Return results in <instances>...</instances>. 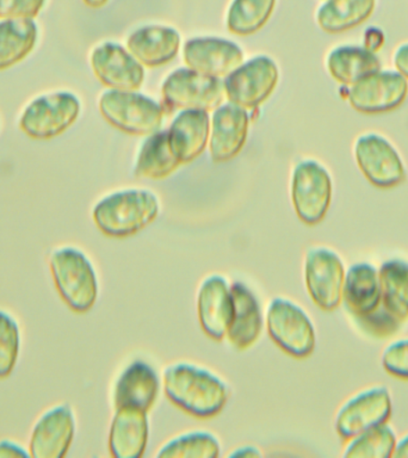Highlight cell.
Masks as SVG:
<instances>
[{"mask_svg": "<svg viewBox=\"0 0 408 458\" xmlns=\"http://www.w3.org/2000/svg\"><path fill=\"white\" fill-rule=\"evenodd\" d=\"M163 386L172 403L199 419L217 417L231 395L224 378L190 361L167 365L163 371Z\"/></svg>", "mask_w": 408, "mask_h": 458, "instance_id": "cell-1", "label": "cell"}, {"mask_svg": "<svg viewBox=\"0 0 408 458\" xmlns=\"http://www.w3.org/2000/svg\"><path fill=\"white\" fill-rule=\"evenodd\" d=\"M159 210V199L149 190L129 189L99 200L93 209V220L104 234L127 238L152 224Z\"/></svg>", "mask_w": 408, "mask_h": 458, "instance_id": "cell-2", "label": "cell"}, {"mask_svg": "<svg viewBox=\"0 0 408 458\" xmlns=\"http://www.w3.org/2000/svg\"><path fill=\"white\" fill-rule=\"evenodd\" d=\"M50 270L61 297L78 313L91 310L98 296L95 267L81 250L63 247L50 257Z\"/></svg>", "mask_w": 408, "mask_h": 458, "instance_id": "cell-3", "label": "cell"}, {"mask_svg": "<svg viewBox=\"0 0 408 458\" xmlns=\"http://www.w3.org/2000/svg\"><path fill=\"white\" fill-rule=\"evenodd\" d=\"M267 327L272 342L295 358L310 357L317 344L313 321L300 304L285 297L268 303Z\"/></svg>", "mask_w": 408, "mask_h": 458, "instance_id": "cell-4", "label": "cell"}, {"mask_svg": "<svg viewBox=\"0 0 408 458\" xmlns=\"http://www.w3.org/2000/svg\"><path fill=\"white\" fill-rule=\"evenodd\" d=\"M99 110L111 125L127 134H154L163 123L160 104L134 91L111 89L104 93Z\"/></svg>", "mask_w": 408, "mask_h": 458, "instance_id": "cell-5", "label": "cell"}, {"mask_svg": "<svg viewBox=\"0 0 408 458\" xmlns=\"http://www.w3.org/2000/svg\"><path fill=\"white\" fill-rule=\"evenodd\" d=\"M304 282L311 301L320 310L332 311L342 304L345 265L329 247H310L304 257Z\"/></svg>", "mask_w": 408, "mask_h": 458, "instance_id": "cell-6", "label": "cell"}, {"mask_svg": "<svg viewBox=\"0 0 408 458\" xmlns=\"http://www.w3.org/2000/svg\"><path fill=\"white\" fill-rule=\"evenodd\" d=\"M393 403L385 386H369L349 397L339 407L335 419L336 431L349 440L369 428L386 424L392 417Z\"/></svg>", "mask_w": 408, "mask_h": 458, "instance_id": "cell-7", "label": "cell"}, {"mask_svg": "<svg viewBox=\"0 0 408 458\" xmlns=\"http://www.w3.org/2000/svg\"><path fill=\"white\" fill-rule=\"evenodd\" d=\"M293 209L303 224L314 225L324 220L332 199V179L315 160H303L293 174Z\"/></svg>", "mask_w": 408, "mask_h": 458, "instance_id": "cell-8", "label": "cell"}, {"mask_svg": "<svg viewBox=\"0 0 408 458\" xmlns=\"http://www.w3.org/2000/svg\"><path fill=\"white\" fill-rule=\"evenodd\" d=\"M81 102L73 93L55 92L30 103L21 118V129L32 139L48 140L66 131L77 121Z\"/></svg>", "mask_w": 408, "mask_h": 458, "instance_id": "cell-9", "label": "cell"}, {"mask_svg": "<svg viewBox=\"0 0 408 458\" xmlns=\"http://www.w3.org/2000/svg\"><path fill=\"white\" fill-rule=\"evenodd\" d=\"M165 102L175 109L211 111L224 99V82L199 72L181 68L168 75L163 84Z\"/></svg>", "mask_w": 408, "mask_h": 458, "instance_id": "cell-10", "label": "cell"}, {"mask_svg": "<svg viewBox=\"0 0 408 458\" xmlns=\"http://www.w3.org/2000/svg\"><path fill=\"white\" fill-rule=\"evenodd\" d=\"M278 68L268 56L260 55L239 66L225 79V95L229 102L243 109L259 106L274 92Z\"/></svg>", "mask_w": 408, "mask_h": 458, "instance_id": "cell-11", "label": "cell"}, {"mask_svg": "<svg viewBox=\"0 0 408 458\" xmlns=\"http://www.w3.org/2000/svg\"><path fill=\"white\" fill-rule=\"evenodd\" d=\"M354 157L361 174L376 188H394L406 179V170L399 153L378 132H367L356 140Z\"/></svg>", "mask_w": 408, "mask_h": 458, "instance_id": "cell-12", "label": "cell"}, {"mask_svg": "<svg viewBox=\"0 0 408 458\" xmlns=\"http://www.w3.org/2000/svg\"><path fill=\"white\" fill-rule=\"evenodd\" d=\"M407 93L408 82L400 72L378 71L353 85L347 98L360 113L379 114L395 109Z\"/></svg>", "mask_w": 408, "mask_h": 458, "instance_id": "cell-13", "label": "cell"}, {"mask_svg": "<svg viewBox=\"0 0 408 458\" xmlns=\"http://www.w3.org/2000/svg\"><path fill=\"white\" fill-rule=\"evenodd\" d=\"M92 70L106 88L117 91H136L142 85L145 71L142 64L116 43H103L93 50Z\"/></svg>", "mask_w": 408, "mask_h": 458, "instance_id": "cell-14", "label": "cell"}, {"mask_svg": "<svg viewBox=\"0 0 408 458\" xmlns=\"http://www.w3.org/2000/svg\"><path fill=\"white\" fill-rule=\"evenodd\" d=\"M232 311V290L227 278L217 274L208 276L197 293V314L203 332L217 342L224 340Z\"/></svg>", "mask_w": 408, "mask_h": 458, "instance_id": "cell-15", "label": "cell"}, {"mask_svg": "<svg viewBox=\"0 0 408 458\" xmlns=\"http://www.w3.org/2000/svg\"><path fill=\"white\" fill-rule=\"evenodd\" d=\"M242 50L234 42L218 38H197L184 46V61L191 70L210 77H227L242 66Z\"/></svg>", "mask_w": 408, "mask_h": 458, "instance_id": "cell-16", "label": "cell"}, {"mask_svg": "<svg viewBox=\"0 0 408 458\" xmlns=\"http://www.w3.org/2000/svg\"><path fill=\"white\" fill-rule=\"evenodd\" d=\"M75 432L73 411L68 404H59L39 418L30 440V456L61 458L70 449Z\"/></svg>", "mask_w": 408, "mask_h": 458, "instance_id": "cell-17", "label": "cell"}, {"mask_svg": "<svg viewBox=\"0 0 408 458\" xmlns=\"http://www.w3.org/2000/svg\"><path fill=\"white\" fill-rule=\"evenodd\" d=\"M250 118L235 104H225L215 111L211 123L210 157L215 163H225L238 156L245 145Z\"/></svg>", "mask_w": 408, "mask_h": 458, "instance_id": "cell-18", "label": "cell"}, {"mask_svg": "<svg viewBox=\"0 0 408 458\" xmlns=\"http://www.w3.org/2000/svg\"><path fill=\"white\" fill-rule=\"evenodd\" d=\"M157 371L143 360H134L122 371L114 389L115 408L131 407L149 411L159 395Z\"/></svg>", "mask_w": 408, "mask_h": 458, "instance_id": "cell-19", "label": "cell"}, {"mask_svg": "<svg viewBox=\"0 0 408 458\" xmlns=\"http://www.w3.org/2000/svg\"><path fill=\"white\" fill-rule=\"evenodd\" d=\"M149 411L138 408H116L111 422L109 449L115 458H140L149 443Z\"/></svg>", "mask_w": 408, "mask_h": 458, "instance_id": "cell-20", "label": "cell"}, {"mask_svg": "<svg viewBox=\"0 0 408 458\" xmlns=\"http://www.w3.org/2000/svg\"><path fill=\"white\" fill-rule=\"evenodd\" d=\"M233 311L227 338L238 350H246L259 338L264 318L259 302L249 286L242 282L231 284Z\"/></svg>", "mask_w": 408, "mask_h": 458, "instance_id": "cell-21", "label": "cell"}, {"mask_svg": "<svg viewBox=\"0 0 408 458\" xmlns=\"http://www.w3.org/2000/svg\"><path fill=\"white\" fill-rule=\"evenodd\" d=\"M382 293L381 277L374 264L361 261L347 268L342 302L353 318L363 317L374 310Z\"/></svg>", "mask_w": 408, "mask_h": 458, "instance_id": "cell-22", "label": "cell"}, {"mask_svg": "<svg viewBox=\"0 0 408 458\" xmlns=\"http://www.w3.org/2000/svg\"><path fill=\"white\" fill-rule=\"evenodd\" d=\"M181 36L174 28L149 25L132 32L128 38V49L140 64L159 67L177 55Z\"/></svg>", "mask_w": 408, "mask_h": 458, "instance_id": "cell-23", "label": "cell"}, {"mask_svg": "<svg viewBox=\"0 0 408 458\" xmlns=\"http://www.w3.org/2000/svg\"><path fill=\"white\" fill-rule=\"evenodd\" d=\"M209 116L203 110H184L172 122L168 138L179 163L188 164L206 148L209 138Z\"/></svg>", "mask_w": 408, "mask_h": 458, "instance_id": "cell-24", "label": "cell"}, {"mask_svg": "<svg viewBox=\"0 0 408 458\" xmlns=\"http://www.w3.org/2000/svg\"><path fill=\"white\" fill-rule=\"evenodd\" d=\"M379 67L378 57L365 47L339 46L327 57L329 74L345 85L356 84L378 72Z\"/></svg>", "mask_w": 408, "mask_h": 458, "instance_id": "cell-25", "label": "cell"}, {"mask_svg": "<svg viewBox=\"0 0 408 458\" xmlns=\"http://www.w3.org/2000/svg\"><path fill=\"white\" fill-rule=\"evenodd\" d=\"M38 25L32 20L0 21V71L21 63L38 42Z\"/></svg>", "mask_w": 408, "mask_h": 458, "instance_id": "cell-26", "label": "cell"}, {"mask_svg": "<svg viewBox=\"0 0 408 458\" xmlns=\"http://www.w3.org/2000/svg\"><path fill=\"white\" fill-rule=\"evenodd\" d=\"M179 163L170 145L167 131H156L140 149L135 174L141 178L163 179L177 170Z\"/></svg>", "mask_w": 408, "mask_h": 458, "instance_id": "cell-27", "label": "cell"}, {"mask_svg": "<svg viewBox=\"0 0 408 458\" xmlns=\"http://www.w3.org/2000/svg\"><path fill=\"white\" fill-rule=\"evenodd\" d=\"M374 7L375 0H327L318 11V24L332 34L346 31L368 20Z\"/></svg>", "mask_w": 408, "mask_h": 458, "instance_id": "cell-28", "label": "cell"}, {"mask_svg": "<svg viewBox=\"0 0 408 458\" xmlns=\"http://www.w3.org/2000/svg\"><path fill=\"white\" fill-rule=\"evenodd\" d=\"M221 445L214 433L196 429L182 433L165 443L156 454L160 458H217Z\"/></svg>", "mask_w": 408, "mask_h": 458, "instance_id": "cell-29", "label": "cell"}, {"mask_svg": "<svg viewBox=\"0 0 408 458\" xmlns=\"http://www.w3.org/2000/svg\"><path fill=\"white\" fill-rule=\"evenodd\" d=\"M361 331L375 338H388L403 327L408 318V311L393 297L382 293L378 307L363 317L353 318Z\"/></svg>", "mask_w": 408, "mask_h": 458, "instance_id": "cell-30", "label": "cell"}, {"mask_svg": "<svg viewBox=\"0 0 408 458\" xmlns=\"http://www.w3.org/2000/svg\"><path fill=\"white\" fill-rule=\"evenodd\" d=\"M275 6L276 0H234L227 14L228 30L238 36L254 34L270 20Z\"/></svg>", "mask_w": 408, "mask_h": 458, "instance_id": "cell-31", "label": "cell"}, {"mask_svg": "<svg viewBox=\"0 0 408 458\" xmlns=\"http://www.w3.org/2000/svg\"><path fill=\"white\" fill-rule=\"evenodd\" d=\"M396 435L392 426L386 424L369 428L349 439L343 456L354 458H390L395 449Z\"/></svg>", "mask_w": 408, "mask_h": 458, "instance_id": "cell-32", "label": "cell"}, {"mask_svg": "<svg viewBox=\"0 0 408 458\" xmlns=\"http://www.w3.org/2000/svg\"><path fill=\"white\" fill-rule=\"evenodd\" d=\"M383 293L408 311V261L394 258L378 268Z\"/></svg>", "mask_w": 408, "mask_h": 458, "instance_id": "cell-33", "label": "cell"}, {"mask_svg": "<svg viewBox=\"0 0 408 458\" xmlns=\"http://www.w3.org/2000/svg\"><path fill=\"white\" fill-rule=\"evenodd\" d=\"M20 328L6 311L0 310V378L11 374L20 352Z\"/></svg>", "mask_w": 408, "mask_h": 458, "instance_id": "cell-34", "label": "cell"}, {"mask_svg": "<svg viewBox=\"0 0 408 458\" xmlns=\"http://www.w3.org/2000/svg\"><path fill=\"white\" fill-rule=\"evenodd\" d=\"M381 363L389 375L408 381V338L388 344L383 350Z\"/></svg>", "mask_w": 408, "mask_h": 458, "instance_id": "cell-35", "label": "cell"}, {"mask_svg": "<svg viewBox=\"0 0 408 458\" xmlns=\"http://www.w3.org/2000/svg\"><path fill=\"white\" fill-rule=\"evenodd\" d=\"M46 0H0V20H34Z\"/></svg>", "mask_w": 408, "mask_h": 458, "instance_id": "cell-36", "label": "cell"}, {"mask_svg": "<svg viewBox=\"0 0 408 458\" xmlns=\"http://www.w3.org/2000/svg\"><path fill=\"white\" fill-rule=\"evenodd\" d=\"M385 43V34L381 29L371 27L364 32V47L372 53L378 52Z\"/></svg>", "mask_w": 408, "mask_h": 458, "instance_id": "cell-37", "label": "cell"}, {"mask_svg": "<svg viewBox=\"0 0 408 458\" xmlns=\"http://www.w3.org/2000/svg\"><path fill=\"white\" fill-rule=\"evenodd\" d=\"M30 456V454L20 444L11 442V440H2L0 442V458H17Z\"/></svg>", "mask_w": 408, "mask_h": 458, "instance_id": "cell-38", "label": "cell"}, {"mask_svg": "<svg viewBox=\"0 0 408 458\" xmlns=\"http://www.w3.org/2000/svg\"><path fill=\"white\" fill-rule=\"evenodd\" d=\"M394 64H395L397 71L408 79V43L397 47L394 53Z\"/></svg>", "mask_w": 408, "mask_h": 458, "instance_id": "cell-39", "label": "cell"}, {"mask_svg": "<svg viewBox=\"0 0 408 458\" xmlns=\"http://www.w3.org/2000/svg\"><path fill=\"white\" fill-rule=\"evenodd\" d=\"M263 454L261 451L258 449L256 446L252 445H245L236 447L235 450H233L231 454H228V457H261Z\"/></svg>", "mask_w": 408, "mask_h": 458, "instance_id": "cell-40", "label": "cell"}, {"mask_svg": "<svg viewBox=\"0 0 408 458\" xmlns=\"http://www.w3.org/2000/svg\"><path fill=\"white\" fill-rule=\"evenodd\" d=\"M393 457L408 458V433L396 440L395 449H394Z\"/></svg>", "mask_w": 408, "mask_h": 458, "instance_id": "cell-41", "label": "cell"}, {"mask_svg": "<svg viewBox=\"0 0 408 458\" xmlns=\"http://www.w3.org/2000/svg\"><path fill=\"white\" fill-rule=\"evenodd\" d=\"M91 9H100V7L106 6L109 0H82Z\"/></svg>", "mask_w": 408, "mask_h": 458, "instance_id": "cell-42", "label": "cell"}, {"mask_svg": "<svg viewBox=\"0 0 408 458\" xmlns=\"http://www.w3.org/2000/svg\"><path fill=\"white\" fill-rule=\"evenodd\" d=\"M326 2H327V0H326Z\"/></svg>", "mask_w": 408, "mask_h": 458, "instance_id": "cell-43", "label": "cell"}]
</instances>
